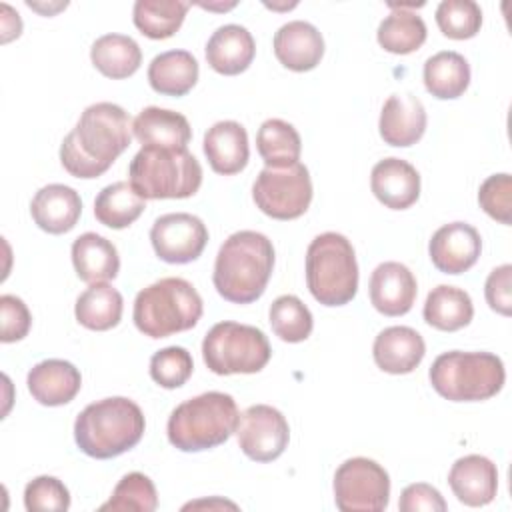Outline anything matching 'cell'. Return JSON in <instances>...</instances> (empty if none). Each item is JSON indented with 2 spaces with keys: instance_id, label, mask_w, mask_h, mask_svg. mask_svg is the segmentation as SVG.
Returning a JSON list of instances; mask_svg holds the SVG:
<instances>
[{
  "instance_id": "6da1fadb",
  "label": "cell",
  "mask_w": 512,
  "mask_h": 512,
  "mask_svg": "<svg viewBox=\"0 0 512 512\" xmlns=\"http://www.w3.org/2000/svg\"><path fill=\"white\" fill-rule=\"evenodd\" d=\"M128 112L112 102L90 104L60 144V162L74 178H98L130 146Z\"/></svg>"
},
{
  "instance_id": "7a4b0ae2",
  "label": "cell",
  "mask_w": 512,
  "mask_h": 512,
  "mask_svg": "<svg viewBox=\"0 0 512 512\" xmlns=\"http://www.w3.org/2000/svg\"><path fill=\"white\" fill-rule=\"evenodd\" d=\"M274 270L272 240L256 230L230 234L220 246L214 262L212 282L216 292L234 304L258 300Z\"/></svg>"
},
{
  "instance_id": "3957f363",
  "label": "cell",
  "mask_w": 512,
  "mask_h": 512,
  "mask_svg": "<svg viewBox=\"0 0 512 512\" xmlns=\"http://www.w3.org/2000/svg\"><path fill=\"white\" fill-rule=\"evenodd\" d=\"M144 428L140 406L130 398L112 396L88 404L76 416L74 440L86 456L108 460L134 448L142 440Z\"/></svg>"
},
{
  "instance_id": "277c9868",
  "label": "cell",
  "mask_w": 512,
  "mask_h": 512,
  "mask_svg": "<svg viewBox=\"0 0 512 512\" xmlns=\"http://www.w3.org/2000/svg\"><path fill=\"white\" fill-rule=\"evenodd\" d=\"M236 400L226 392H204L180 402L166 426L168 440L182 452H202L224 444L238 428Z\"/></svg>"
},
{
  "instance_id": "5b68a950",
  "label": "cell",
  "mask_w": 512,
  "mask_h": 512,
  "mask_svg": "<svg viewBox=\"0 0 512 512\" xmlns=\"http://www.w3.org/2000/svg\"><path fill=\"white\" fill-rule=\"evenodd\" d=\"M202 298L184 278L168 276L142 288L134 298L132 318L148 338H166L190 330L202 318Z\"/></svg>"
},
{
  "instance_id": "8992f818",
  "label": "cell",
  "mask_w": 512,
  "mask_h": 512,
  "mask_svg": "<svg viewBox=\"0 0 512 512\" xmlns=\"http://www.w3.org/2000/svg\"><path fill=\"white\" fill-rule=\"evenodd\" d=\"M128 176L144 200H180L198 192L202 166L188 148L142 146L130 162Z\"/></svg>"
},
{
  "instance_id": "52a82bcc",
  "label": "cell",
  "mask_w": 512,
  "mask_h": 512,
  "mask_svg": "<svg viewBox=\"0 0 512 512\" xmlns=\"http://www.w3.org/2000/svg\"><path fill=\"white\" fill-rule=\"evenodd\" d=\"M432 388L452 402H480L496 396L506 380L502 360L492 352L450 350L428 372Z\"/></svg>"
},
{
  "instance_id": "ba28073f",
  "label": "cell",
  "mask_w": 512,
  "mask_h": 512,
  "mask_svg": "<svg viewBox=\"0 0 512 512\" xmlns=\"http://www.w3.org/2000/svg\"><path fill=\"white\" fill-rule=\"evenodd\" d=\"M306 284L324 306H344L358 290V262L350 240L338 232L318 234L306 250Z\"/></svg>"
},
{
  "instance_id": "9c48e42d",
  "label": "cell",
  "mask_w": 512,
  "mask_h": 512,
  "mask_svg": "<svg viewBox=\"0 0 512 512\" xmlns=\"http://www.w3.org/2000/svg\"><path fill=\"white\" fill-rule=\"evenodd\" d=\"M272 356L266 334L250 324L224 320L214 324L202 340V358L218 376L256 374Z\"/></svg>"
},
{
  "instance_id": "30bf717a",
  "label": "cell",
  "mask_w": 512,
  "mask_h": 512,
  "mask_svg": "<svg viewBox=\"0 0 512 512\" xmlns=\"http://www.w3.org/2000/svg\"><path fill=\"white\" fill-rule=\"evenodd\" d=\"M252 200L274 220L300 218L312 202L308 168L302 162L284 168L266 166L252 184Z\"/></svg>"
},
{
  "instance_id": "8fae6325",
  "label": "cell",
  "mask_w": 512,
  "mask_h": 512,
  "mask_svg": "<svg viewBox=\"0 0 512 512\" xmlns=\"http://www.w3.org/2000/svg\"><path fill=\"white\" fill-rule=\"evenodd\" d=\"M334 502L342 512H382L390 500V476L374 460L356 456L334 472Z\"/></svg>"
},
{
  "instance_id": "7c38bea8",
  "label": "cell",
  "mask_w": 512,
  "mask_h": 512,
  "mask_svg": "<svg viewBox=\"0 0 512 512\" xmlns=\"http://www.w3.org/2000/svg\"><path fill=\"white\" fill-rule=\"evenodd\" d=\"M236 438L240 450L250 460L272 462L286 450L290 426L278 408L254 404L240 414Z\"/></svg>"
},
{
  "instance_id": "4fadbf2b",
  "label": "cell",
  "mask_w": 512,
  "mask_h": 512,
  "mask_svg": "<svg viewBox=\"0 0 512 512\" xmlns=\"http://www.w3.org/2000/svg\"><path fill=\"white\" fill-rule=\"evenodd\" d=\"M150 242L156 256L168 264L194 262L206 248V224L188 212H172L154 220Z\"/></svg>"
},
{
  "instance_id": "5bb4252c",
  "label": "cell",
  "mask_w": 512,
  "mask_h": 512,
  "mask_svg": "<svg viewBox=\"0 0 512 512\" xmlns=\"http://www.w3.org/2000/svg\"><path fill=\"white\" fill-rule=\"evenodd\" d=\"M482 252V238L472 224L450 222L440 226L428 244L432 264L444 274L470 270Z\"/></svg>"
},
{
  "instance_id": "9a60e30c",
  "label": "cell",
  "mask_w": 512,
  "mask_h": 512,
  "mask_svg": "<svg viewBox=\"0 0 512 512\" xmlns=\"http://www.w3.org/2000/svg\"><path fill=\"white\" fill-rule=\"evenodd\" d=\"M372 306L384 316H404L412 310L418 284L412 270L400 262H382L368 284Z\"/></svg>"
},
{
  "instance_id": "2e32d148",
  "label": "cell",
  "mask_w": 512,
  "mask_h": 512,
  "mask_svg": "<svg viewBox=\"0 0 512 512\" xmlns=\"http://www.w3.org/2000/svg\"><path fill=\"white\" fill-rule=\"evenodd\" d=\"M426 108L418 96L404 92L392 94L380 112L378 130L380 138L398 148L416 144L426 132Z\"/></svg>"
},
{
  "instance_id": "e0dca14e",
  "label": "cell",
  "mask_w": 512,
  "mask_h": 512,
  "mask_svg": "<svg viewBox=\"0 0 512 512\" xmlns=\"http://www.w3.org/2000/svg\"><path fill=\"white\" fill-rule=\"evenodd\" d=\"M274 54L278 62L294 72L316 68L324 56V38L318 28L304 20L282 24L274 34Z\"/></svg>"
},
{
  "instance_id": "ac0fdd59",
  "label": "cell",
  "mask_w": 512,
  "mask_h": 512,
  "mask_svg": "<svg viewBox=\"0 0 512 512\" xmlns=\"http://www.w3.org/2000/svg\"><path fill=\"white\" fill-rule=\"evenodd\" d=\"M372 194L392 210L410 208L420 196V174L402 158H384L370 172Z\"/></svg>"
},
{
  "instance_id": "d6986e66",
  "label": "cell",
  "mask_w": 512,
  "mask_h": 512,
  "mask_svg": "<svg viewBox=\"0 0 512 512\" xmlns=\"http://www.w3.org/2000/svg\"><path fill=\"white\" fill-rule=\"evenodd\" d=\"M448 484L462 504L474 508L486 506L494 500L498 490V468L486 456L468 454L452 464Z\"/></svg>"
},
{
  "instance_id": "ffe728a7",
  "label": "cell",
  "mask_w": 512,
  "mask_h": 512,
  "mask_svg": "<svg viewBox=\"0 0 512 512\" xmlns=\"http://www.w3.org/2000/svg\"><path fill=\"white\" fill-rule=\"evenodd\" d=\"M28 392L42 406H62L76 398L82 386L80 370L60 358H48L30 368Z\"/></svg>"
},
{
  "instance_id": "44dd1931",
  "label": "cell",
  "mask_w": 512,
  "mask_h": 512,
  "mask_svg": "<svg viewBox=\"0 0 512 512\" xmlns=\"http://www.w3.org/2000/svg\"><path fill=\"white\" fill-rule=\"evenodd\" d=\"M204 154L216 174L232 176L246 168L250 158L246 128L236 120H220L204 134Z\"/></svg>"
},
{
  "instance_id": "7402d4cb",
  "label": "cell",
  "mask_w": 512,
  "mask_h": 512,
  "mask_svg": "<svg viewBox=\"0 0 512 512\" xmlns=\"http://www.w3.org/2000/svg\"><path fill=\"white\" fill-rule=\"evenodd\" d=\"M426 354L424 338L410 326L384 328L372 346L374 362L388 374H410Z\"/></svg>"
},
{
  "instance_id": "603a6c76",
  "label": "cell",
  "mask_w": 512,
  "mask_h": 512,
  "mask_svg": "<svg viewBox=\"0 0 512 512\" xmlns=\"http://www.w3.org/2000/svg\"><path fill=\"white\" fill-rule=\"evenodd\" d=\"M30 214L40 230L48 234H64L76 226L82 214V200L70 186L48 184L34 194Z\"/></svg>"
},
{
  "instance_id": "cb8c5ba5",
  "label": "cell",
  "mask_w": 512,
  "mask_h": 512,
  "mask_svg": "<svg viewBox=\"0 0 512 512\" xmlns=\"http://www.w3.org/2000/svg\"><path fill=\"white\" fill-rule=\"evenodd\" d=\"M256 54V42L248 28L240 24H224L212 32L206 42V60L212 70L224 76L244 72Z\"/></svg>"
},
{
  "instance_id": "d4e9b609",
  "label": "cell",
  "mask_w": 512,
  "mask_h": 512,
  "mask_svg": "<svg viewBox=\"0 0 512 512\" xmlns=\"http://www.w3.org/2000/svg\"><path fill=\"white\" fill-rule=\"evenodd\" d=\"M132 134L142 146L186 148L192 138V128L180 112L148 106L138 112L132 122Z\"/></svg>"
},
{
  "instance_id": "484cf974",
  "label": "cell",
  "mask_w": 512,
  "mask_h": 512,
  "mask_svg": "<svg viewBox=\"0 0 512 512\" xmlns=\"http://www.w3.org/2000/svg\"><path fill=\"white\" fill-rule=\"evenodd\" d=\"M72 264L80 280L94 284L118 276L120 256L108 238L96 232H84L72 242Z\"/></svg>"
},
{
  "instance_id": "4316f807",
  "label": "cell",
  "mask_w": 512,
  "mask_h": 512,
  "mask_svg": "<svg viewBox=\"0 0 512 512\" xmlns=\"http://www.w3.org/2000/svg\"><path fill=\"white\" fill-rule=\"evenodd\" d=\"M198 72V60L188 50H168L152 58L148 82L154 92L178 98L196 86Z\"/></svg>"
},
{
  "instance_id": "83f0119b",
  "label": "cell",
  "mask_w": 512,
  "mask_h": 512,
  "mask_svg": "<svg viewBox=\"0 0 512 512\" xmlns=\"http://www.w3.org/2000/svg\"><path fill=\"white\" fill-rule=\"evenodd\" d=\"M422 314L426 324H430L432 328L442 332H456L470 324L474 316V306L466 290L440 284L428 292Z\"/></svg>"
},
{
  "instance_id": "f1b7e54d",
  "label": "cell",
  "mask_w": 512,
  "mask_h": 512,
  "mask_svg": "<svg viewBox=\"0 0 512 512\" xmlns=\"http://www.w3.org/2000/svg\"><path fill=\"white\" fill-rule=\"evenodd\" d=\"M90 60L106 78L122 80L140 68L142 50L138 42L126 34H104L94 40Z\"/></svg>"
},
{
  "instance_id": "f546056e",
  "label": "cell",
  "mask_w": 512,
  "mask_h": 512,
  "mask_svg": "<svg viewBox=\"0 0 512 512\" xmlns=\"http://www.w3.org/2000/svg\"><path fill=\"white\" fill-rule=\"evenodd\" d=\"M124 310L122 294L108 282L90 284L78 298L74 314L78 324L88 330L104 332L118 326Z\"/></svg>"
},
{
  "instance_id": "4dcf8cb0",
  "label": "cell",
  "mask_w": 512,
  "mask_h": 512,
  "mask_svg": "<svg viewBox=\"0 0 512 512\" xmlns=\"http://www.w3.org/2000/svg\"><path fill=\"white\" fill-rule=\"evenodd\" d=\"M470 84L468 60L454 52L444 50L424 62V86L438 100H454L466 92Z\"/></svg>"
},
{
  "instance_id": "1f68e13d",
  "label": "cell",
  "mask_w": 512,
  "mask_h": 512,
  "mask_svg": "<svg viewBox=\"0 0 512 512\" xmlns=\"http://www.w3.org/2000/svg\"><path fill=\"white\" fill-rule=\"evenodd\" d=\"M146 208V200L130 182H114L104 186L94 200V216L100 224L122 230L134 224Z\"/></svg>"
},
{
  "instance_id": "d6a6232c",
  "label": "cell",
  "mask_w": 512,
  "mask_h": 512,
  "mask_svg": "<svg viewBox=\"0 0 512 512\" xmlns=\"http://www.w3.org/2000/svg\"><path fill=\"white\" fill-rule=\"evenodd\" d=\"M426 24L422 16L404 6H392V12L380 22L376 38L390 54H410L426 42Z\"/></svg>"
},
{
  "instance_id": "836d02e7",
  "label": "cell",
  "mask_w": 512,
  "mask_h": 512,
  "mask_svg": "<svg viewBox=\"0 0 512 512\" xmlns=\"http://www.w3.org/2000/svg\"><path fill=\"white\" fill-rule=\"evenodd\" d=\"M256 148L260 158L270 168H284L298 162L302 140L298 130L280 118L264 120L256 134Z\"/></svg>"
},
{
  "instance_id": "e575fe53",
  "label": "cell",
  "mask_w": 512,
  "mask_h": 512,
  "mask_svg": "<svg viewBox=\"0 0 512 512\" xmlns=\"http://www.w3.org/2000/svg\"><path fill=\"white\" fill-rule=\"evenodd\" d=\"M190 4L180 0H136L132 8L134 26L152 40H166L182 26Z\"/></svg>"
},
{
  "instance_id": "d590c367",
  "label": "cell",
  "mask_w": 512,
  "mask_h": 512,
  "mask_svg": "<svg viewBox=\"0 0 512 512\" xmlns=\"http://www.w3.org/2000/svg\"><path fill=\"white\" fill-rule=\"evenodd\" d=\"M268 322L272 326V332L288 342H304L312 334L314 318L308 306L294 294L278 296L268 310Z\"/></svg>"
},
{
  "instance_id": "8d00e7d4",
  "label": "cell",
  "mask_w": 512,
  "mask_h": 512,
  "mask_svg": "<svg viewBox=\"0 0 512 512\" xmlns=\"http://www.w3.org/2000/svg\"><path fill=\"white\" fill-rule=\"evenodd\" d=\"M158 508V494L154 482L142 472H128L116 484L108 502L100 510H138L154 512Z\"/></svg>"
},
{
  "instance_id": "74e56055",
  "label": "cell",
  "mask_w": 512,
  "mask_h": 512,
  "mask_svg": "<svg viewBox=\"0 0 512 512\" xmlns=\"http://www.w3.org/2000/svg\"><path fill=\"white\" fill-rule=\"evenodd\" d=\"M436 24L446 38L468 40L480 32L482 10L474 0H442L436 8Z\"/></svg>"
},
{
  "instance_id": "f35d334b",
  "label": "cell",
  "mask_w": 512,
  "mask_h": 512,
  "mask_svg": "<svg viewBox=\"0 0 512 512\" xmlns=\"http://www.w3.org/2000/svg\"><path fill=\"white\" fill-rule=\"evenodd\" d=\"M194 362L186 348L168 346L152 354L150 358V376L152 380L168 390L180 388L192 376Z\"/></svg>"
},
{
  "instance_id": "ab89813d",
  "label": "cell",
  "mask_w": 512,
  "mask_h": 512,
  "mask_svg": "<svg viewBox=\"0 0 512 512\" xmlns=\"http://www.w3.org/2000/svg\"><path fill=\"white\" fill-rule=\"evenodd\" d=\"M24 506L28 512H62L70 508V492L56 476H38L24 488Z\"/></svg>"
},
{
  "instance_id": "60d3db41",
  "label": "cell",
  "mask_w": 512,
  "mask_h": 512,
  "mask_svg": "<svg viewBox=\"0 0 512 512\" xmlns=\"http://www.w3.org/2000/svg\"><path fill=\"white\" fill-rule=\"evenodd\" d=\"M480 208L494 220L502 224L512 222V178L510 174L488 176L478 190Z\"/></svg>"
},
{
  "instance_id": "b9f144b4",
  "label": "cell",
  "mask_w": 512,
  "mask_h": 512,
  "mask_svg": "<svg viewBox=\"0 0 512 512\" xmlns=\"http://www.w3.org/2000/svg\"><path fill=\"white\" fill-rule=\"evenodd\" d=\"M0 320H2L0 340L4 344L22 340L24 336H28L32 326V314L28 306L14 294L0 296Z\"/></svg>"
},
{
  "instance_id": "7bdbcfd3",
  "label": "cell",
  "mask_w": 512,
  "mask_h": 512,
  "mask_svg": "<svg viewBox=\"0 0 512 512\" xmlns=\"http://www.w3.org/2000/svg\"><path fill=\"white\" fill-rule=\"evenodd\" d=\"M510 280H512V266L510 264H502L498 268H494L484 284V296L488 306L502 314V316H510L512 314V288H510Z\"/></svg>"
},
{
  "instance_id": "ee69618b",
  "label": "cell",
  "mask_w": 512,
  "mask_h": 512,
  "mask_svg": "<svg viewBox=\"0 0 512 512\" xmlns=\"http://www.w3.org/2000/svg\"><path fill=\"white\" fill-rule=\"evenodd\" d=\"M398 508L402 512H444L448 508L446 500L442 498V494L426 484V482H416L410 484L402 490L400 500H398Z\"/></svg>"
}]
</instances>
